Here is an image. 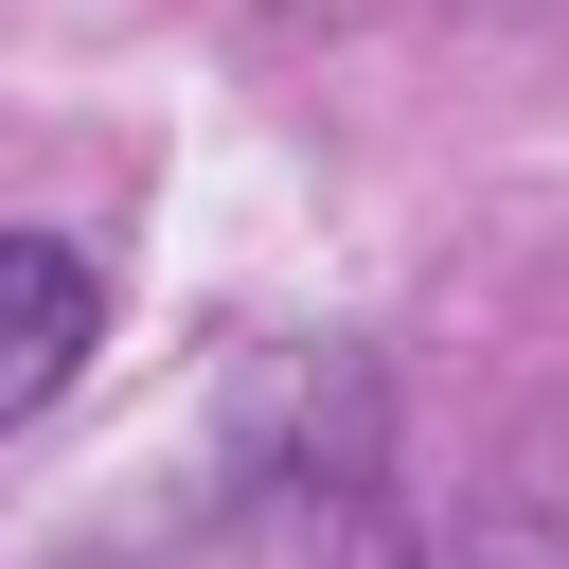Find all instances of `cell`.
I'll return each mask as SVG.
<instances>
[{
    "instance_id": "1",
    "label": "cell",
    "mask_w": 569,
    "mask_h": 569,
    "mask_svg": "<svg viewBox=\"0 0 569 569\" xmlns=\"http://www.w3.org/2000/svg\"><path fill=\"white\" fill-rule=\"evenodd\" d=\"M89 338H107V284H89V249H53V231H0V427H36V409L89 373Z\"/></svg>"
},
{
    "instance_id": "2",
    "label": "cell",
    "mask_w": 569,
    "mask_h": 569,
    "mask_svg": "<svg viewBox=\"0 0 569 569\" xmlns=\"http://www.w3.org/2000/svg\"><path fill=\"white\" fill-rule=\"evenodd\" d=\"M427 569H569V533H551V516H480V533H445Z\"/></svg>"
}]
</instances>
